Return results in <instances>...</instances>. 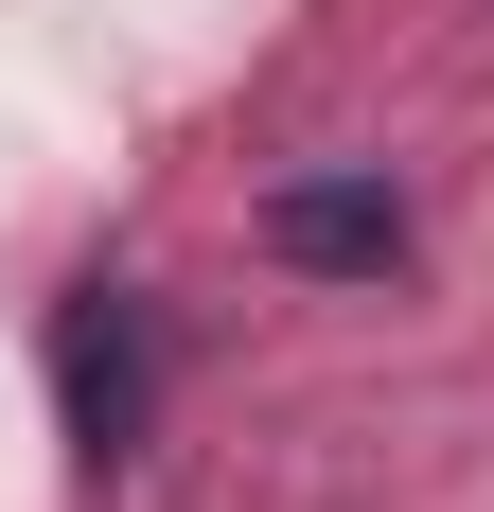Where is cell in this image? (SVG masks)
Masks as SVG:
<instances>
[{
	"label": "cell",
	"mask_w": 494,
	"mask_h": 512,
	"mask_svg": "<svg viewBox=\"0 0 494 512\" xmlns=\"http://www.w3.org/2000/svg\"><path fill=\"white\" fill-rule=\"evenodd\" d=\"M53 424H71L89 477L142 460V424H159V318H142V283H71V301H53Z\"/></svg>",
	"instance_id": "cell-1"
},
{
	"label": "cell",
	"mask_w": 494,
	"mask_h": 512,
	"mask_svg": "<svg viewBox=\"0 0 494 512\" xmlns=\"http://www.w3.org/2000/svg\"><path fill=\"white\" fill-rule=\"evenodd\" d=\"M406 248H424V212L389 159H318L265 195V265H300V283H406Z\"/></svg>",
	"instance_id": "cell-2"
}]
</instances>
